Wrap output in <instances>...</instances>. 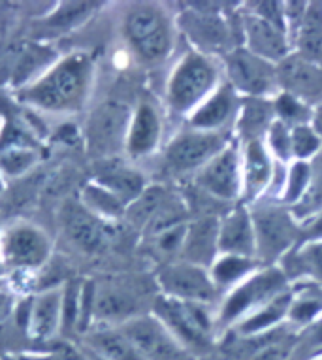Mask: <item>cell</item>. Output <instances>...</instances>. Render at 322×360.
Listing matches in <instances>:
<instances>
[{
  "label": "cell",
  "mask_w": 322,
  "mask_h": 360,
  "mask_svg": "<svg viewBox=\"0 0 322 360\" xmlns=\"http://www.w3.org/2000/svg\"><path fill=\"white\" fill-rule=\"evenodd\" d=\"M94 79V59L87 51H74L41 72L34 82L15 91L21 104L40 112H79L91 95Z\"/></svg>",
  "instance_id": "6da1fadb"
},
{
  "label": "cell",
  "mask_w": 322,
  "mask_h": 360,
  "mask_svg": "<svg viewBox=\"0 0 322 360\" xmlns=\"http://www.w3.org/2000/svg\"><path fill=\"white\" fill-rule=\"evenodd\" d=\"M221 72L213 57L191 49L172 72L166 85V104L177 115H191L221 85Z\"/></svg>",
  "instance_id": "7a4b0ae2"
},
{
  "label": "cell",
  "mask_w": 322,
  "mask_h": 360,
  "mask_svg": "<svg viewBox=\"0 0 322 360\" xmlns=\"http://www.w3.org/2000/svg\"><path fill=\"white\" fill-rule=\"evenodd\" d=\"M221 2H187L177 13V27L187 36L194 51L204 55H226L234 44V29L224 15Z\"/></svg>",
  "instance_id": "3957f363"
},
{
  "label": "cell",
  "mask_w": 322,
  "mask_h": 360,
  "mask_svg": "<svg viewBox=\"0 0 322 360\" xmlns=\"http://www.w3.org/2000/svg\"><path fill=\"white\" fill-rule=\"evenodd\" d=\"M249 210L257 238V262L276 266L300 242V221L283 204L258 200Z\"/></svg>",
  "instance_id": "277c9868"
},
{
  "label": "cell",
  "mask_w": 322,
  "mask_h": 360,
  "mask_svg": "<svg viewBox=\"0 0 322 360\" xmlns=\"http://www.w3.org/2000/svg\"><path fill=\"white\" fill-rule=\"evenodd\" d=\"M124 38L143 63L157 65L174 49V27L158 4H136L124 18Z\"/></svg>",
  "instance_id": "5b68a950"
},
{
  "label": "cell",
  "mask_w": 322,
  "mask_h": 360,
  "mask_svg": "<svg viewBox=\"0 0 322 360\" xmlns=\"http://www.w3.org/2000/svg\"><path fill=\"white\" fill-rule=\"evenodd\" d=\"M226 79L241 98H270L279 93L277 65L260 59L243 46L230 49L221 57Z\"/></svg>",
  "instance_id": "8992f818"
},
{
  "label": "cell",
  "mask_w": 322,
  "mask_h": 360,
  "mask_svg": "<svg viewBox=\"0 0 322 360\" xmlns=\"http://www.w3.org/2000/svg\"><path fill=\"white\" fill-rule=\"evenodd\" d=\"M153 315L157 317L185 349L210 347L211 317L204 304L183 302L160 295L153 302Z\"/></svg>",
  "instance_id": "52a82bcc"
},
{
  "label": "cell",
  "mask_w": 322,
  "mask_h": 360,
  "mask_svg": "<svg viewBox=\"0 0 322 360\" xmlns=\"http://www.w3.org/2000/svg\"><path fill=\"white\" fill-rule=\"evenodd\" d=\"M288 278L279 266H264V270L252 272L247 279L238 283L224 300L219 321L228 325L232 321H243L247 313L287 292Z\"/></svg>",
  "instance_id": "ba28073f"
},
{
  "label": "cell",
  "mask_w": 322,
  "mask_h": 360,
  "mask_svg": "<svg viewBox=\"0 0 322 360\" xmlns=\"http://www.w3.org/2000/svg\"><path fill=\"white\" fill-rule=\"evenodd\" d=\"M226 146H230L228 132H207L187 124L166 146L165 165L172 174H196Z\"/></svg>",
  "instance_id": "9c48e42d"
},
{
  "label": "cell",
  "mask_w": 322,
  "mask_h": 360,
  "mask_svg": "<svg viewBox=\"0 0 322 360\" xmlns=\"http://www.w3.org/2000/svg\"><path fill=\"white\" fill-rule=\"evenodd\" d=\"M132 110L123 102L108 101L94 108L85 124V140L91 153L100 159L117 157L124 149Z\"/></svg>",
  "instance_id": "30bf717a"
},
{
  "label": "cell",
  "mask_w": 322,
  "mask_h": 360,
  "mask_svg": "<svg viewBox=\"0 0 322 360\" xmlns=\"http://www.w3.org/2000/svg\"><path fill=\"white\" fill-rule=\"evenodd\" d=\"M51 249L49 236L36 224L13 223L2 231V264L19 272H32L41 268L51 257Z\"/></svg>",
  "instance_id": "8fae6325"
},
{
  "label": "cell",
  "mask_w": 322,
  "mask_h": 360,
  "mask_svg": "<svg viewBox=\"0 0 322 360\" xmlns=\"http://www.w3.org/2000/svg\"><path fill=\"white\" fill-rule=\"evenodd\" d=\"M117 328L129 338L143 360H193L188 349L183 347L153 313H141Z\"/></svg>",
  "instance_id": "7c38bea8"
},
{
  "label": "cell",
  "mask_w": 322,
  "mask_h": 360,
  "mask_svg": "<svg viewBox=\"0 0 322 360\" xmlns=\"http://www.w3.org/2000/svg\"><path fill=\"white\" fill-rule=\"evenodd\" d=\"M160 292L170 298L196 304H210L215 300L219 289L213 283L210 270L191 262H174L165 266L157 276Z\"/></svg>",
  "instance_id": "4fadbf2b"
},
{
  "label": "cell",
  "mask_w": 322,
  "mask_h": 360,
  "mask_svg": "<svg viewBox=\"0 0 322 360\" xmlns=\"http://www.w3.org/2000/svg\"><path fill=\"white\" fill-rule=\"evenodd\" d=\"M60 224L66 238L87 255L104 253L113 238L110 223L89 212L77 198L63 206Z\"/></svg>",
  "instance_id": "5bb4252c"
},
{
  "label": "cell",
  "mask_w": 322,
  "mask_h": 360,
  "mask_svg": "<svg viewBox=\"0 0 322 360\" xmlns=\"http://www.w3.org/2000/svg\"><path fill=\"white\" fill-rule=\"evenodd\" d=\"M196 185L205 195L217 200H236L243 191L241 181V155L236 146H226L211 159L202 170L196 172Z\"/></svg>",
  "instance_id": "9a60e30c"
},
{
  "label": "cell",
  "mask_w": 322,
  "mask_h": 360,
  "mask_svg": "<svg viewBox=\"0 0 322 360\" xmlns=\"http://www.w3.org/2000/svg\"><path fill=\"white\" fill-rule=\"evenodd\" d=\"M241 46L260 59L279 65L292 53V41L285 30L264 21L251 12H241L240 18Z\"/></svg>",
  "instance_id": "2e32d148"
},
{
  "label": "cell",
  "mask_w": 322,
  "mask_h": 360,
  "mask_svg": "<svg viewBox=\"0 0 322 360\" xmlns=\"http://www.w3.org/2000/svg\"><path fill=\"white\" fill-rule=\"evenodd\" d=\"M141 315L136 292L119 283L96 285L91 281V321L105 326H121Z\"/></svg>",
  "instance_id": "e0dca14e"
},
{
  "label": "cell",
  "mask_w": 322,
  "mask_h": 360,
  "mask_svg": "<svg viewBox=\"0 0 322 360\" xmlns=\"http://www.w3.org/2000/svg\"><path fill=\"white\" fill-rule=\"evenodd\" d=\"M279 91L296 96L311 108L322 104V66L290 53L277 65Z\"/></svg>",
  "instance_id": "ac0fdd59"
},
{
  "label": "cell",
  "mask_w": 322,
  "mask_h": 360,
  "mask_svg": "<svg viewBox=\"0 0 322 360\" xmlns=\"http://www.w3.org/2000/svg\"><path fill=\"white\" fill-rule=\"evenodd\" d=\"M63 296L65 285H55L30 296L25 328L32 340L47 342L59 334L63 328Z\"/></svg>",
  "instance_id": "d6986e66"
},
{
  "label": "cell",
  "mask_w": 322,
  "mask_h": 360,
  "mask_svg": "<svg viewBox=\"0 0 322 360\" xmlns=\"http://www.w3.org/2000/svg\"><path fill=\"white\" fill-rule=\"evenodd\" d=\"M240 106L241 96L230 83L223 82L202 106L188 115V127L207 132H228L230 124H236Z\"/></svg>",
  "instance_id": "ffe728a7"
},
{
  "label": "cell",
  "mask_w": 322,
  "mask_h": 360,
  "mask_svg": "<svg viewBox=\"0 0 322 360\" xmlns=\"http://www.w3.org/2000/svg\"><path fill=\"white\" fill-rule=\"evenodd\" d=\"M94 184L110 191L113 196H117L124 206L138 198L146 191V177L138 172L134 166L127 165L123 159L112 157V159H100L94 162Z\"/></svg>",
  "instance_id": "44dd1931"
},
{
  "label": "cell",
  "mask_w": 322,
  "mask_h": 360,
  "mask_svg": "<svg viewBox=\"0 0 322 360\" xmlns=\"http://www.w3.org/2000/svg\"><path fill=\"white\" fill-rule=\"evenodd\" d=\"M162 138V117L153 102H140L132 110L124 151L130 159H146L157 151Z\"/></svg>",
  "instance_id": "7402d4cb"
},
{
  "label": "cell",
  "mask_w": 322,
  "mask_h": 360,
  "mask_svg": "<svg viewBox=\"0 0 322 360\" xmlns=\"http://www.w3.org/2000/svg\"><path fill=\"white\" fill-rule=\"evenodd\" d=\"M219 255L257 260V238L249 206L232 207L219 224Z\"/></svg>",
  "instance_id": "603a6c76"
},
{
  "label": "cell",
  "mask_w": 322,
  "mask_h": 360,
  "mask_svg": "<svg viewBox=\"0 0 322 360\" xmlns=\"http://www.w3.org/2000/svg\"><path fill=\"white\" fill-rule=\"evenodd\" d=\"M243 148L245 149L241 159V196L249 204H255L262 200V195L273 181L276 166L271 162V155L264 142H249Z\"/></svg>",
  "instance_id": "cb8c5ba5"
},
{
  "label": "cell",
  "mask_w": 322,
  "mask_h": 360,
  "mask_svg": "<svg viewBox=\"0 0 322 360\" xmlns=\"http://www.w3.org/2000/svg\"><path fill=\"white\" fill-rule=\"evenodd\" d=\"M219 224L217 217H200L187 224L181 249L185 262L211 268L219 257Z\"/></svg>",
  "instance_id": "d4e9b609"
},
{
  "label": "cell",
  "mask_w": 322,
  "mask_h": 360,
  "mask_svg": "<svg viewBox=\"0 0 322 360\" xmlns=\"http://www.w3.org/2000/svg\"><path fill=\"white\" fill-rule=\"evenodd\" d=\"M273 121L276 108L271 98H241L240 113L234 127L243 143L264 142Z\"/></svg>",
  "instance_id": "484cf974"
},
{
  "label": "cell",
  "mask_w": 322,
  "mask_h": 360,
  "mask_svg": "<svg viewBox=\"0 0 322 360\" xmlns=\"http://www.w3.org/2000/svg\"><path fill=\"white\" fill-rule=\"evenodd\" d=\"M292 53L322 66V2H309L304 21L294 36Z\"/></svg>",
  "instance_id": "4316f807"
},
{
  "label": "cell",
  "mask_w": 322,
  "mask_h": 360,
  "mask_svg": "<svg viewBox=\"0 0 322 360\" xmlns=\"http://www.w3.org/2000/svg\"><path fill=\"white\" fill-rule=\"evenodd\" d=\"M85 345L102 354L105 360H143L136 347L129 342L121 328L117 326H104L96 330H89Z\"/></svg>",
  "instance_id": "83f0119b"
},
{
  "label": "cell",
  "mask_w": 322,
  "mask_h": 360,
  "mask_svg": "<svg viewBox=\"0 0 322 360\" xmlns=\"http://www.w3.org/2000/svg\"><path fill=\"white\" fill-rule=\"evenodd\" d=\"M292 292H283L276 296L273 300L258 307L257 311H252L249 317L240 321V332L245 336H260L268 330H273V326L279 325L285 317H288V309L292 304Z\"/></svg>",
  "instance_id": "f1b7e54d"
},
{
  "label": "cell",
  "mask_w": 322,
  "mask_h": 360,
  "mask_svg": "<svg viewBox=\"0 0 322 360\" xmlns=\"http://www.w3.org/2000/svg\"><path fill=\"white\" fill-rule=\"evenodd\" d=\"M281 264L287 278L311 276L316 281H322V240L300 243L298 248L283 257Z\"/></svg>",
  "instance_id": "f546056e"
},
{
  "label": "cell",
  "mask_w": 322,
  "mask_h": 360,
  "mask_svg": "<svg viewBox=\"0 0 322 360\" xmlns=\"http://www.w3.org/2000/svg\"><path fill=\"white\" fill-rule=\"evenodd\" d=\"M100 6L102 2H63L55 12L41 19V29L59 32V34L70 32L93 18Z\"/></svg>",
  "instance_id": "4dcf8cb0"
},
{
  "label": "cell",
  "mask_w": 322,
  "mask_h": 360,
  "mask_svg": "<svg viewBox=\"0 0 322 360\" xmlns=\"http://www.w3.org/2000/svg\"><path fill=\"white\" fill-rule=\"evenodd\" d=\"M170 198L172 195L162 185H147L146 191L132 204H129L124 219L132 226L143 231L147 224L151 223L153 217L166 206V202L170 200Z\"/></svg>",
  "instance_id": "1f68e13d"
},
{
  "label": "cell",
  "mask_w": 322,
  "mask_h": 360,
  "mask_svg": "<svg viewBox=\"0 0 322 360\" xmlns=\"http://www.w3.org/2000/svg\"><path fill=\"white\" fill-rule=\"evenodd\" d=\"M77 200L82 202L83 206L87 207L91 213H94L96 217L104 219L105 223H112L115 219L124 217V213H127V206L123 202L119 200L117 196H113L110 191H105L104 187L94 184L93 179L83 185L82 195H79Z\"/></svg>",
  "instance_id": "d6a6232c"
},
{
  "label": "cell",
  "mask_w": 322,
  "mask_h": 360,
  "mask_svg": "<svg viewBox=\"0 0 322 360\" xmlns=\"http://www.w3.org/2000/svg\"><path fill=\"white\" fill-rule=\"evenodd\" d=\"M257 260L247 257H236V255H219L217 260L211 264L210 276L217 289L232 287L241 283L255 272Z\"/></svg>",
  "instance_id": "836d02e7"
},
{
  "label": "cell",
  "mask_w": 322,
  "mask_h": 360,
  "mask_svg": "<svg viewBox=\"0 0 322 360\" xmlns=\"http://www.w3.org/2000/svg\"><path fill=\"white\" fill-rule=\"evenodd\" d=\"M290 212L298 221H307L322 212V151L311 160L309 187L305 191L304 198L290 207Z\"/></svg>",
  "instance_id": "e575fe53"
},
{
  "label": "cell",
  "mask_w": 322,
  "mask_h": 360,
  "mask_svg": "<svg viewBox=\"0 0 322 360\" xmlns=\"http://www.w3.org/2000/svg\"><path fill=\"white\" fill-rule=\"evenodd\" d=\"M273 108H276L277 121H281L290 129L302 127V124H311L313 112H315V108H311L309 104H305L296 96L283 93V91H279L273 98Z\"/></svg>",
  "instance_id": "d590c367"
},
{
  "label": "cell",
  "mask_w": 322,
  "mask_h": 360,
  "mask_svg": "<svg viewBox=\"0 0 322 360\" xmlns=\"http://www.w3.org/2000/svg\"><path fill=\"white\" fill-rule=\"evenodd\" d=\"M311 179V162L307 160H294L285 177L281 191V204L287 207H294L309 187Z\"/></svg>",
  "instance_id": "8d00e7d4"
},
{
  "label": "cell",
  "mask_w": 322,
  "mask_h": 360,
  "mask_svg": "<svg viewBox=\"0 0 322 360\" xmlns=\"http://www.w3.org/2000/svg\"><path fill=\"white\" fill-rule=\"evenodd\" d=\"M40 159L38 148H4L0 149V174L2 176H23Z\"/></svg>",
  "instance_id": "74e56055"
},
{
  "label": "cell",
  "mask_w": 322,
  "mask_h": 360,
  "mask_svg": "<svg viewBox=\"0 0 322 360\" xmlns=\"http://www.w3.org/2000/svg\"><path fill=\"white\" fill-rule=\"evenodd\" d=\"M83 281L72 279L65 285V296H63V328L60 332L79 330L82 326L83 311Z\"/></svg>",
  "instance_id": "f35d334b"
},
{
  "label": "cell",
  "mask_w": 322,
  "mask_h": 360,
  "mask_svg": "<svg viewBox=\"0 0 322 360\" xmlns=\"http://www.w3.org/2000/svg\"><path fill=\"white\" fill-rule=\"evenodd\" d=\"M322 151V138L313 124H302L292 129V159L313 160Z\"/></svg>",
  "instance_id": "ab89813d"
},
{
  "label": "cell",
  "mask_w": 322,
  "mask_h": 360,
  "mask_svg": "<svg viewBox=\"0 0 322 360\" xmlns=\"http://www.w3.org/2000/svg\"><path fill=\"white\" fill-rule=\"evenodd\" d=\"M266 148L279 162H290L292 159V129L281 121H273V124L266 134Z\"/></svg>",
  "instance_id": "60d3db41"
},
{
  "label": "cell",
  "mask_w": 322,
  "mask_h": 360,
  "mask_svg": "<svg viewBox=\"0 0 322 360\" xmlns=\"http://www.w3.org/2000/svg\"><path fill=\"white\" fill-rule=\"evenodd\" d=\"M247 12L255 13L264 21L276 25L277 29L287 32V21H285V2H276V0H262V2H247L243 4ZM288 34V32H287Z\"/></svg>",
  "instance_id": "b9f144b4"
},
{
  "label": "cell",
  "mask_w": 322,
  "mask_h": 360,
  "mask_svg": "<svg viewBox=\"0 0 322 360\" xmlns=\"http://www.w3.org/2000/svg\"><path fill=\"white\" fill-rule=\"evenodd\" d=\"M322 313V302L313 296L304 298H294L288 309V319L294 321L296 325H309Z\"/></svg>",
  "instance_id": "7bdbcfd3"
},
{
  "label": "cell",
  "mask_w": 322,
  "mask_h": 360,
  "mask_svg": "<svg viewBox=\"0 0 322 360\" xmlns=\"http://www.w3.org/2000/svg\"><path fill=\"white\" fill-rule=\"evenodd\" d=\"M292 347L290 340L285 336L277 338L276 342H271L266 345L264 351L258 353V356L255 360H285L288 356V351Z\"/></svg>",
  "instance_id": "ee69618b"
},
{
  "label": "cell",
  "mask_w": 322,
  "mask_h": 360,
  "mask_svg": "<svg viewBox=\"0 0 322 360\" xmlns=\"http://www.w3.org/2000/svg\"><path fill=\"white\" fill-rule=\"evenodd\" d=\"M322 240V212L300 223V243L321 242Z\"/></svg>",
  "instance_id": "f6af8a7d"
},
{
  "label": "cell",
  "mask_w": 322,
  "mask_h": 360,
  "mask_svg": "<svg viewBox=\"0 0 322 360\" xmlns=\"http://www.w3.org/2000/svg\"><path fill=\"white\" fill-rule=\"evenodd\" d=\"M15 311V302L8 292H0V325Z\"/></svg>",
  "instance_id": "bcb514c9"
},
{
  "label": "cell",
  "mask_w": 322,
  "mask_h": 360,
  "mask_svg": "<svg viewBox=\"0 0 322 360\" xmlns=\"http://www.w3.org/2000/svg\"><path fill=\"white\" fill-rule=\"evenodd\" d=\"M311 124H313V129L318 132V136L322 138V104H318V106L315 108V112H313V121H311Z\"/></svg>",
  "instance_id": "7dc6e473"
},
{
  "label": "cell",
  "mask_w": 322,
  "mask_h": 360,
  "mask_svg": "<svg viewBox=\"0 0 322 360\" xmlns=\"http://www.w3.org/2000/svg\"><path fill=\"white\" fill-rule=\"evenodd\" d=\"M2 191H4V176L0 174V195H2Z\"/></svg>",
  "instance_id": "c3c4849f"
},
{
  "label": "cell",
  "mask_w": 322,
  "mask_h": 360,
  "mask_svg": "<svg viewBox=\"0 0 322 360\" xmlns=\"http://www.w3.org/2000/svg\"><path fill=\"white\" fill-rule=\"evenodd\" d=\"M0 245H2V229H0Z\"/></svg>",
  "instance_id": "681fc988"
}]
</instances>
